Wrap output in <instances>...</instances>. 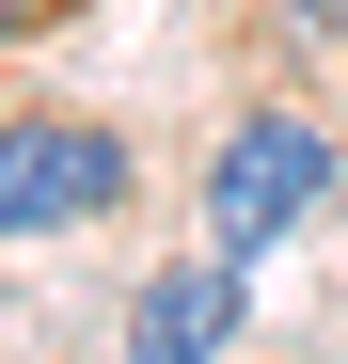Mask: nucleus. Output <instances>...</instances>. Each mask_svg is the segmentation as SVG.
Segmentation results:
<instances>
[{"label":"nucleus","mask_w":348,"mask_h":364,"mask_svg":"<svg viewBox=\"0 0 348 364\" xmlns=\"http://www.w3.org/2000/svg\"><path fill=\"white\" fill-rule=\"evenodd\" d=\"M317 206H332V127L317 111H238L206 143V237L222 254H285Z\"/></svg>","instance_id":"nucleus-1"},{"label":"nucleus","mask_w":348,"mask_h":364,"mask_svg":"<svg viewBox=\"0 0 348 364\" xmlns=\"http://www.w3.org/2000/svg\"><path fill=\"white\" fill-rule=\"evenodd\" d=\"M127 206V127L95 111H0V237H80Z\"/></svg>","instance_id":"nucleus-2"},{"label":"nucleus","mask_w":348,"mask_h":364,"mask_svg":"<svg viewBox=\"0 0 348 364\" xmlns=\"http://www.w3.org/2000/svg\"><path fill=\"white\" fill-rule=\"evenodd\" d=\"M238 285H254V254H206L190 269H158L143 301H127V364H222V333H238Z\"/></svg>","instance_id":"nucleus-3"},{"label":"nucleus","mask_w":348,"mask_h":364,"mask_svg":"<svg viewBox=\"0 0 348 364\" xmlns=\"http://www.w3.org/2000/svg\"><path fill=\"white\" fill-rule=\"evenodd\" d=\"M285 32H317V48H348V0H285Z\"/></svg>","instance_id":"nucleus-4"},{"label":"nucleus","mask_w":348,"mask_h":364,"mask_svg":"<svg viewBox=\"0 0 348 364\" xmlns=\"http://www.w3.org/2000/svg\"><path fill=\"white\" fill-rule=\"evenodd\" d=\"M16 32H32V0H0V48H16Z\"/></svg>","instance_id":"nucleus-5"}]
</instances>
